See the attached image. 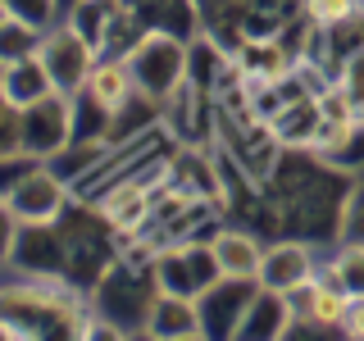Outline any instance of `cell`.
<instances>
[{"label":"cell","mask_w":364,"mask_h":341,"mask_svg":"<svg viewBox=\"0 0 364 341\" xmlns=\"http://www.w3.org/2000/svg\"><path fill=\"white\" fill-rule=\"evenodd\" d=\"M5 123H9L5 159H18V155L46 159V155L68 151V141L77 136V105L64 91H50V96H41L37 105H28V109L5 105Z\"/></svg>","instance_id":"6da1fadb"},{"label":"cell","mask_w":364,"mask_h":341,"mask_svg":"<svg viewBox=\"0 0 364 341\" xmlns=\"http://www.w3.org/2000/svg\"><path fill=\"white\" fill-rule=\"evenodd\" d=\"M128 68L136 77V91L151 100H173L191 77V50L178 32L168 28H146L141 37L128 45Z\"/></svg>","instance_id":"7a4b0ae2"},{"label":"cell","mask_w":364,"mask_h":341,"mask_svg":"<svg viewBox=\"0 0 364 341\" xmlns=\"http://www.w3.org/2000/svg\"><path fill=\"white\" fill-rule=\"evenodd\" d=\"M151 273H155V287H159V291L191 296V301H196L200 291H210L214 282L223 278L210 242H178V246H164V250L155 255Z\"/></svg>","instance_id":"3957f363"},{"label":"cell","mask_w":364,"mask_h":341,"mask_svg":"<svg viewBox=\"0 0 364 341\" xmlns=\"http://www.w3.org/2000/svg\"><path fill=\"white\" fill-rule=\"evenodd\" d=\"M41 60H46V73H50L55 91H64V96H77V91L87 87L91 68H96L100 50L91 45L77 28H55L41 37Z\"/></svg>","instance_id":"277c9868"},{"label":"cell","mask_w":364,"mask_h":341,"mask_svg":"<svg viewBox=\"0 0 364 341\" xmlns=\"http://www.w3.org/2000/svg\"><path fill=\"white\" fill-rule=\"evenodd\" d=\"M64 210V182L46 168H32V173H14L5 182V214L28 227H46L55 223Z\"/></svg>","instance_id":"5b68a950"},{"label":"cell","mask_w":364,"mask_h":341,"mask_svg":"<svg viewBox=\"0 0 364 341\" xmlns=\"http://www.w3.org/2000/svg\"><path fill=\"white\" fill-rule=\"evenodd\" d=\"M50 91H55V82H50V73H46L41 50L0 64V96H5L9 109H28V105H37L41 96H50Z\"/></svg>","instance_id":"8992f818"},{"label":"cell","mask_w":364,"mask_h":341,"mask_svg":"<svg viewBox=\"0 0 364 341\" xmlns=\"http://www.w3.org/2000/svg\"><path fill=\"white\" fill-rule=\"evenodd\" d=\"M305 278H314V259H310V246H301V242H278V246H269L264 250V259H259V273H255V282L264 291H291L296 282H305Z\"/></svg>","instance_id":"52a82bcc"},{"label":"cell","mask_w":364,"mask_h":341,"mask_svg":"<svg viewBox=\"0 0 364 341\" xmlns=\"http://www.w3.org/2000/svg\"><path fill=\"white\" fill-rule=\"evenodd\" d=\"M82 96H91L114 119V114H123L132 105V96H141V91H136V77H132L128 60H96V68H91V77L82 87Z\"/></svg>","instance_id":"ba28073f"},{"label":"cell","mask_w":364,"mask_h":341,"mask_svg":"<svg viewBox=\"0 0 364 341\" xmlns=\"http://www.w3.org/2000/svg\"><path fill=\"white\" fill-rule=\"evenodd\" d=\"M146 332L151 337H205L200 323V305L191 296H173V291H159L151 301V314H146Z\"/></svg>","instance_id":"9c48e42d"},{"label":"cell","mask_w":364,"mask_h":341,"mask_svg":"<svg viewBox=\"0 0 364 341\" xmlns=\"http://www.w3.org/2000/svg\"><path fill=\"white\" fill-rule=\"evenodd\" d=\"M155 200L151 191H146V182H123V187H114L105 200H100V214L109 219V227H119V232H136L146 219H151Z\"/></svg>","instance_id":"30bf717a"},{"label":"cell","mask_w":364,"mask_h":341,"mask_svg":"<svg viewBox=\"0 0 364 341\" xmlns=\"http://www.w3.org/2000/svg\"><path fill=\"white\" fill-rule=\"evenodd\" d=\"M210 246H214V259H219L223 278H255L259 273L264 246L250 232H219V237H210Z\"/></svg>","instance_id":"8fae6325"},{"label":"cell","mask_w":364,"mask_h":341,"mask_svg":"<svg viewBox=\"0 0 364 341\" xmlns=\"http://www.w3.org/2000/svg\"><path fill=\"white\" fill-rule=\"evenodd\" d=\"M119 18H123V5H119V0H77L68 28H77L91 45H96V50H105V45H109V28Z\"/></svg>","instance_id":"7c38bea8"},{"label":"cell","mask_w":364,"mask_h":341,"mask_svg":"<svg viewBox=\"0 0 364 341\" xmlns=\"http://www.w3.org/2000/svg\"><path fill=\"white\" fill-rule=\"evenodd\" d=\"M318 155H323L333 168H364V123L360 119L346 123V128H341Z\"/></svg>","instance_id":"4fadbf2b"},{"label":"cell","mask_w":364,"mask_h":341,"mask_svg":"<svg viewBox=\"0 0 364 341\" xmlns=\"http://www.w3.org/2000/svg\"><path fill=\"white\" fill-rule=\"evenodd\" d=\"M328 282H337L346 296H364V246H341L333 269L323 273Z\"/></svg>","instance_id":"5bb4252c"},{"label":"cell","mask_w":364,"mask_h":341,"mask_svg":"<svg viewBox=\"0 0 364 341\" xmlns=\"http://www.w3.org/2000/svg\"><path fill=\"white\" fill-rule=\"evenodd\" d=\"M341 246H364V187L350 191V200L341 205V223H337Z\"/></svg>","instance_id":"9a60e30c"},{"label":"cell","mask_w":364,"mask_h":341,"mask_svg":"<svg viewBox=\"0 0 364 341\" xmlns=\"http://www.w3.org/2000/svg\"><path fill=\"white\" fill-rule=\"evenodd\" d=\"M364 0H305V18L314 23V28H333L341 23L346 14H355Z\"/></svg>","instance_id":"2e32d148"},{"label":"cell","mask_w":364,"mask_h":341,"mask_svg":"<svg viewBox=\"0 0 364 341\" xmlns=\"http://www.w3.org/2000/svg\"><path fill=\"white\" fill-rule=\"evenodd\" d=\"M337 87H341V96L355 105V114H360L364 109V50L350 55V60L337 68Z\"/></svg>","instance_id":"e0dca14e"},{"label":"cell","mask_w":364,"mask_h":341,"mask_svg":"<svg viewBox=\"0 0 364 341\" xmlns=\"http://www.w3.org/2000/svg\"><path fill=\"white\" fill-rule=\"evenodd\" d=\"M5 14H18L32 28H46L55 14V0H5Z\"/></svg>","instance_id":"ac0fdd59"},{"label":"cell","mask_w":364,"mask_h":341,"mask_svg":"<svg viewBox=\"0 0 364 341\" xmlns=\"http://www.w3.org/2000/svg\"><path fill=\"white\" fill-rule=\"evenodd\" d=\"M337 328H341L346 337H364V296H350V301H346V310H341Z\"/></svg>","instance_id":"d6986e66"}]
</instances>
